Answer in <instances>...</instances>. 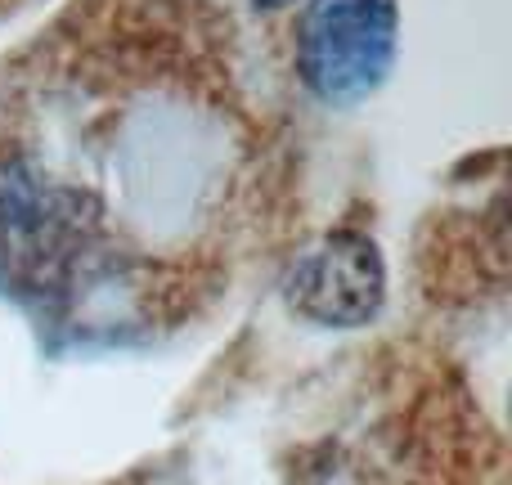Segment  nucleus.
Masks as SVG:
<instances>
[{
	"instance_id": "obj_4",
	"label": "nucleus",
	"mask_w": 512,
	"mask_h": 485,
	"mask_svg": "<svg viewBox=\"0 0 512 485\" xmlns=\"http://www.w3.org/2000/svg\"><path fill=\"white\" fill-rule=\"evenodd\" d=\"M248 5H256V9H288L292 0H248Z\"/></svg>"
},
{
	"instance_id": "obj_1",
	"label": "nucleus",
	"mask_w": 512,
	"mask_h": 485,
	"mask_svg": "<svg viewBox=\"0 0 512 485\" xmlns=\"http://www.w3.org/2000/svg\"><path fill=\"white\" fill-rule=\"evenodd\" d=\"M230 117L153 45H41L0 81V279L59 306L131 279L140 212H194L225 185Z\"/></svg>"
},
{
	"instance_id": "obj_3",
	"label": "nucleus",
	"mask_w": 512,
	"mask_h": 485,
	"mask_svg": "<svg viewBox=\"0 0 512 485\" xmlns=\"http://www.w3.org/2000/svg\"><path fill=\"white\" fill-rule=\"evenodd\" d=\"M288 306L319 328H364L387 301L382 247L364 230L324 234L288 274Z\"/></svg>"
},
{
	"instance_id": "obj_2",
	"label": "nucleus",
	"mask_w": 512,
	"mask_h": 485,
	"mask_svg": "<svg viewBox=\"0 0 512 485\" xmlns=\"http://www.w3.org/2000/svg\"><path fill=\"white\" fill-rule=\"evenodd\" d=\"M400 50L396 0H310L297 18V77L319 104L360 108L382 90Z\"/></svg>"
}]
</instances>
